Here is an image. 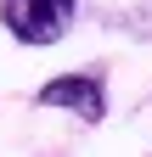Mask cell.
Wrapping results in <instances>:
<instances>
[{"instance_id": "6da1fadb", "label": "cell", "mask_w": 152, "mask_h": 157, "mask_svg": "<svg viewBox=\"0 0 152 157\" xmlns=\"http://www.w3.org/2000/svg\"><path fill=\"white\" fill-rule=\"evenodd\" d=\"M73 17H79V0H0V28L34 51L68 39Z\"/></svg>"}, {"instance_id": "7a4b0ae2", "label": "cell", "mask_w": 152, "mask_h": 157, "mask_svg": "<svg viewBox=\"0 0 152 157\" xmlns=\"http://www.w3.org/2000/svg\"><path fill=\"white\" fill-rule=\"evenodd\" d=\"M34 101L51 107V112H68L79 124H102L107 118V73L102 67H73V73H56L34 90Z\"/></svg>"}]
</instances>
